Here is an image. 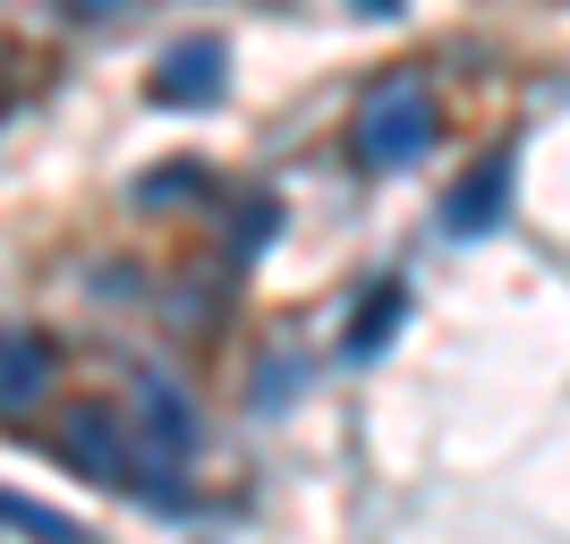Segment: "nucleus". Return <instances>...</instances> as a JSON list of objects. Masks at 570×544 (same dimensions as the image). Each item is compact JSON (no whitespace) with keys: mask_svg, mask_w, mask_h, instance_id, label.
I'll list each match as a JSON object with an SVG mask.
<instances>
[{"mask_svg":"<svg viewBox=\"0 0 570 544\" xmlns=\"http://www.w3.org/2000/svg\"><path fill=\"white\" fill-rule=\"evenodd\" d=\"M426 145H434V95L417 86V77L383 86V95L357 111V162L366 170H409Z\"/></svg>","mask_w":570,"mask_h":544,"instance_id":"f257e3e1","label":"nucleus"},{"mask_svg":"<svg viewBox=\"0 0 570 544\" xmlns=\"http://www.w3.org/2000/svg\"><path fill=\"white\" fill-rule=\"evenodd\" d=\"M222 34H188V43L163 51V69H154V102H170V111H205V102H222Z\"/></svg>","mask_w":570,"mask_h":544,"instance_id":"f03ea898","label":"nucleus"},{"mask_svg":"<svg viewBox=\"0 0 570 544\" xmlns=\"http://www.w3.org/2000/svg\"><path fill=\"white\" fill-rule=\"evenodd\" d=\"M502 205H511V154H485V162L443 196V230L452 238H485L502 221Z\"/></svg>","mask_w":570,"mask_h":544,"instance_id":"7ed1b4c3","label":"nucleus"},{"mask_svg":"<svg viewBox=\"0 0 570 544\" xmlns=\"http://www.w3.org/2000/svg\"><path fill=\"white\" fill-rule=\"evenodd\" d=\"M43 383H51V349L26 332H0V408H35Z\"/></svg>","mask_w":570,"mask_h":544,"instance_id":"20e7f679","label":"nucleus"},{"mask_svg":"<svg viewBox=\"0 0 570 544\" xmlns=\"http://www.w3.org/2000/svg\"><path fill=\"white\" fill-rule=\"evenodd\" d=\"M69 451H77L95 476H119V468H128V459H119V426L102 417V408H77V417H69Z\"/></svg>","mask_w":570,"mask_h":544,"instance_id":"39448f33","label":"nucleus"},{"mask_svg":"<svg viewBox=\"0 0 570 544\" xmlns=\"http://www.w3.org/2000/svg\"><path fill=\"white\" fill-rule=\"evenodd\" d=\"M401 289H383V298H366V307H357V324H350V340H341V357H375L383 340H392V324H401Z\"/></svg>","mask_w":570,"mask_h":544,"instance_id":"423d86ee","label":"nucleus"},{"mask_svg":"<svg viewBox=\"0 0 570 544\" xmlns=\"http://www.w3.org/2000/svg\"><path fill=\"white\" fill-rule=\"evenodd\" d=\"M145 426H154V443H163V451H196V417H188V400H179V392H163V383L145 392Z\"/></svg>","mask_w":570,"mask_h":544,"instance_id":"0eeeda50","label":"nucleus"},{"mask_svg":"<svg viewBox=\"0 0 570 544\" xmlns=\"http://www.w3.org/2000/svg\"><path fill=\"white\" fill-rule=\"evenodd\" d=\"M0 520L26 527V536H43V544H86L77 520H60V511H43V502H18V494H0Z\"/></svg>","mask_w":570,"mask_h":544,"instance_id":"6e6552de","label":"nucleus"},{"mask_svg":"<svg viewBox=\"0 0 570 544\" xmlns=\"http://www.w3.org/2000/svg\"><path fill=\"white\" fill-rule=\"evenodd\" d=\"M357 9H375V18H401V0H357Z\"/></svg>","mask_w":570,"mask_h":544,"instance_id":"1a4fd4ad","label":"nucleus"},{"mask_svg":"<svg viewBox=\"0 0 570 544\" xmlns=\"http://www.w3.org/2000/svg\"><path fill=\"white\" fill-rule=\"evenodd\" d=\"M77 9H111V0H77Z\"/></svg>","mask_w":570,"mask_h":544,"instance_id":"9d476101","label":"nucleus"}]
</instances>
